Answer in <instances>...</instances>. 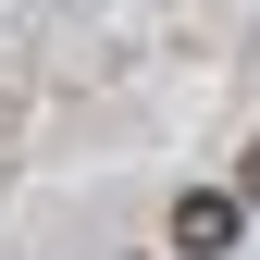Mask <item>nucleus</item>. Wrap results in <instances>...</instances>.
I'll use <instances>...</instances> for the list:
<instances>
[{
	"mask_svg": "<svg viewBox=\"0 0 260 260\" xmlns=\"http://www.w3.org/2000/svg\"><path fill=\"white\" fill-rule=\"evenodd\" d=\"M236 186H248V199H260V149H248V161H236Z\"/></svg>",
	"mask_w": 260,
	"mask_h": 260,
	"instance_id": "2",
	"label": "nucleus"
},
{
	"mask_svg": "<svg viewBox=\"0 0 260 260\" xmlns=\"http://www.w3.org/2000/svg\"><path fill=\"white\" fill-rule=\"evenodd\" d=\"M248 211H260L248 186H186V199H174V260H223Z\"/></svg>",
	"mask_w": 260,
	"mask_h": 260,
	"instance_id": "1",
	"label": "nucleus"
}]
</instances>
